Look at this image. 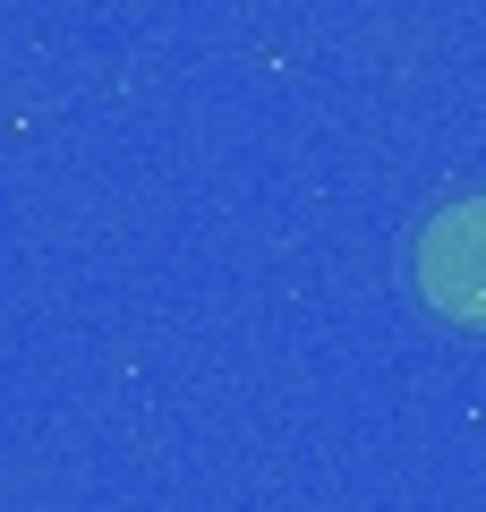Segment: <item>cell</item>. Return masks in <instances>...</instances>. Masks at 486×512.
<instances>
[{
    "mask_svg": "<svg viewBox=\"0 0 486 512\" xmlns=\"http://www.w3.org/2000/svg\"><path fill=\"white\" fill-rule=\"evenodd\" d=\"M410 274L444 325H486V197H461L418 231Z\"/></svg>",
    "mask_w": 486,
    "mask_h": 512,
    "instance_id": "1",
    "label": "cell"
}]
</instances>
